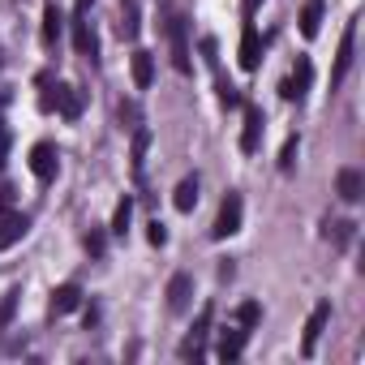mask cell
I'll use <instances>...</instances> for the list:
<instances>
[{
  "mask_svg": "<svg viewBox=\"0 0 365 365\" xmlns=\"http://www.w3.org/2000/svg\"><path fill=\"white\" fill-rule=\"evenodd\" d=\"M309 78H314V69H309V61L301 56V61H297V69H292V78L279 86V95H284V99H301V95H305V86H309Z\"/></svg>",
  "mask_w": 365,
  "mask_h": 365,
  "instance_id": "obj_11",
  "label": "cell"
},
{
  "mask_svg": "<svg viewBox=\"0 0 365 365\" xmlns=\"http://www.w3.org/2000/svg\"><path fill=\"white\" fill-rule=\"evenodd\" d=\"M258 5H262V0H245V18H254V14H258Z\"/></svg>",
  "mask_w": 365,
  "mask_h": 365,
  "instance_id": "obj_29",
  "label": "cell"
},
{
  "mask_svg": "<svg viewBox=\"0 0 365 365\" xmlns=\"http://www.w3.org/2000/svg\"><path fill=\"white\" fill-rule=\"evenodd\" d=\"M220 99H224L228 108H237V103H241V91H237L232 82H220Z\"/></svg>",
  "mask_w": 365,
  "mask_h": 365,
  "instance_id": "obj_26",
  "label": "cell"
},
{
  "mask_svg": "<svg viewBox=\"0 0 365 365\" xmlns=\"http://www.w3.org/2000/svg\"><path fill=\"white\" fill-rule=\"evenodd\" d=\"M78 305H82V288L78 284H61L52 292V314H73Z\"/></svg>",
  "mask_w": 365,
  "mask_h": 365,
  "instance_id": "obj_13",
  "label": "cell"
},
{
  "mask_svg": "<svg viewBox=\"0 0 365 365\" xmlns=\"http://www.w3.org/2000/svg\"><path fill=\"white\" fill-rule=\"evenodd\" d=\"M26 215H18V211H0V250H9L14 241H22L26 237Z\"/></svg>",
  "mask_w": 365,
  "mask_h": 365,
  "instance_id": "obj_7",
  "label": "cell"
},
{
  "mask_svg": "<svg viewBox=\"0 0 365 365\" xmlns=\"http://www.w3.org/2000/svg\"><path fill=\"white\" fill-rule=\"evenodd\" d=\"M327 322H331V305L322 301V305H314V314H309V322H305V339H301V352H305V356L314 352V344H318V335L327 331Z\"/></svg>",
  "mask_w": 365,
  "mask_h": 365,
  "instance_id": "obj_6",
  "label": "cell"
},
{
  "mask_svg": "<svg viewBox=\"0 0 365 365\" xmlns=\"http://www.w3.org/2000/svg\"><path fill=\"white\" fill-rule=\"evenodd\" d=\"M241 194H228L224 198V207H220V220H215V228H211V237L215 241H228V237H237L241 232Z\"/></svg>",
  "mask_w": 365,
  "mask_h": 365,
  "instance_id": "obj_2",
  "label": "cell"
},
{
  "mask_svg": "<svg viewBox=\"0 0 365 365\" xmlns=\"http://www.w3.org/2000/svg\"><path fill=\"white\" fill-rule=\"evenodd\" d=\"M52 103L61 108L65 120H78V116H82V95H78L73 86H56V99H52Z\"/></svg>",
  "mask_w": 365,
  "mask_h": 365,
  "instance_id": "obj_16",
  "label": "cell"
},
{
  "mask_svg": "<svg viewBox=\"0 0 365 365\" xmlns=\"http://www.w3.org/2000/svg\"><path fill=\"white\" fill-rule=\"evenodd\" d=\"M211 318H215V309L202 305V314H198V322H194V335L180 344V356H185V361H190V356H194V361L202 356V339H207V331H211Z\"/></svg>",
  "mask_w": 365,
  "mask_h": 365,
  "instance_id": "obj_4",
  "label": "cell"
},
{
  "mask_svg": "<svg viewBox=\"0 0 365 365\" xmlns=\"http://www.w3.org/2000/svg\"><path fill=\"white\" fill-rule=\"evenodd\" d=\"M5 150H9V138H5V129H0V163H5Z\"/></svg>",
  "mask_w": 365,
  "mask_h": 365,
  "instance_id": "obj_30",
  "label": "cell"
},
{
  "mask_svg": "<svg viewBox=\"0 0 365 365\" xmlns=\"http://www.w3.org/2000/svg\"><path fill=\"white\" fill-rule=\"evenodd\" d=\"M352 52H356V18L344 26V35H339V52H335V69H331V86H339L344 78H348V69H352Z\"/></svg>",
  "mask_w": 365,
  "mask_h": 365,
  "instance_id": "obj_3",
  "label": "cell"
},
{
  "mask_svg": "<svg viewBox=\"0 0 365 365\" xmlns=\"http://www.w3.org/2000/svg\"><path fill=\"white\" fill-rule=\"evenodd\" d=\"M168 43H172V65H176V73H190L194 69V61H190V35H185V18L180 14H168Z\"/></svg>",
  "mask_w": 365,
  "mask_h": 365,
  "instance_id": "obj_1",
  "label": "cell"
},
{
  "mask_svg": "<svg viewBox=\"0 0 365 365\" xmlns=\"http://www.w3.org/2000/svg\"><path fill=\"white\" fill-rule=\"evenodd\" d=\"M56 39H61V14H56V5H48L43 9V43L52 48Z\"/></svg>",
  "mask_w": 365,
  "mask_h": 365,
  "instance_id": "obj_20",
  "label": "cell"
},
{
  "mask_svg": "<svg viewBox=\"0 0 365 365\" xmlns=\"http://www.w3.org/2000/svg\"><path fill=\"white\" fill-rule=\"evenodd\" d=\"M297 150H301V146H297V138H288V142H284V155H279V168H284V172H292V163H297Z\"/></svg>",
  "mask_w": 365,
  "mask_h": 365,
  "instance_id": "obj_25",
  "label": "cell"
},
{
  "mask_svg": "<svg viewBox=\"0 0 365 365\" xmlns=\"http://www.w3.org/2000/svg\"><path fill=\"white\" fill-rule=\"evenodd\" d=\"M190 301H194V279L190 275H172V284H168V309L172 314H185Z\"/></svg>",
  "mask_w": 365,
  "mask_h": 365,
  "instance_id": "obj_5",
  "label": "cell"
},
{
  "mask_svg": "<svg viewBox=\"0 0 365 365\" xmlns=\"http://www.w3.org/2000/svg\"><path fill=\"white\" fill-rule=\"evenodd\" d=\"M245 335H250L245 327L224 331V335H220V348H215V352H220V361H237V356H241V348H245Z\"/></svg>",
  "mask_w": 365,
  "mask_h": 365,
  "instance_id": "obj_14",
  "label": "cell"
},
{
  "mask_svg": "<svg viewBox=\"0 0 365 365\" xmlns=\"http://www.w3.org/2000/svg\"><path fill=\"white\" fill-rule=\"evenodd\" d=\"M258 318H262V305H258V301H245V305L237 309V327H245V331H250Z\"/></svg>",
  "mask_w": 365,
  "mask_h": 365,
  "instance_id": "obj_22",
  "label": "cell"
},
{
  "mask_svg": "<svg viewBox=\"0 0 365 365\" xmlns=\"http://www.w3.org/2000/svg\"><path fill=\"white\" fill-rule=\"evenodd\" d=\"M129 220H133V202L125 198V202L116 207V215H112V232H116V237H125V228H129Z\"/></svg>",
  "mask_w": 365,
  "mask_h": 365,
  "instance_id": "obj_21",
  "label": "cell"
},
{
  "mask_svg": "<svg viewBox=\"0 0 365 365\" xmlns=\"http://www.w3.org/2000/svg\"><path fill=\"white\" fill-rule=\"evenodd\" d=\"M318 22H322V5H318V0H309L305 14H301V35L314 39V35H318Z\"/></svg>",
  "mask_w": 365,
  "mask_h": 365,
  "instance_id": "obj_19",
  "label": "cell"
},
{
  "mask_svg": "<svg viewBox=\"0 0 365 365\" xmlns=\"http://www.w3.org/2000/svg\"><path fill=\"white\" fill-rule=\"evenodd\" d=\"M352 228H356V224H348V220H335V224L327 228V237H331L335 245H348V241H352Z\"/></svg>",
  "mask_w": 365,
  "mask_h": 365,
  "instance_id": "obj_23",
  "label": "cell"
},
{
  "mask_svg": "<svg viewBox=\"0 0 365 365\" xmlns=\"http://www.w3.org/2000/svg\"><path fill=\"white\" fill-rule=\"evenodd\" d=\"M150 78H155V61H150V52H133V82H138V91H146Z\"/></svg>",
  "mask_w": 365,
  "mask_h": 365,
  "instance_id": "obj_18",
  "label": "cell"
},
{
  "mask_svg": "<svg viewBox=\"0 0 365 365\" xmlns=\"http://www.w3.org/2000/svg\"><path fill=\"white\" fill-rule=\"evenodd\" d=\"M73 43H78V52H82V56H95V52H99V39H95V31L86 26V18H82V14H73Z\"/></svg>",
  "mask_w": 365,
  "mask_h": 365,
  "instance_id": "obj_15",
  "label": "cell"
},
{
  "mask_svg": "<svg viewBox=\"0 0 365 365\" xmlns=\"http://www.w3.org/2000/svg\"><path fill=\"white\" fill-rule=\"evenodd\" d=\"M31 172H35L39 180H52V176H56V146H52V142H39V146L31 150Z\"/></svg>",
  "mask_w": 365,
  "mask_h": 365,
  "instance_id": "obj_9",
  "label": "cell"
},
{
  "mask_svg": "<svg viewBox=\"0 0 365 365\" xmlns=\"http://www.w3.org/2000/svg\"><path fill=\"white\" fill-rule=\"evenodd\" d=\"M335 190H339V198H344V202H361L365 180H361V172H356V168H344V172H339V180H335Z\"/></svg>",
  "mask_w": 365,
  "mask_h": 365,
  "instance_id": "obj_12",
  "label": "cell"
},
{
  "mask_svg": "<svg viewBox=\"0 0 365 365\" xmlns=\"http://www.w3.org/2000/svg\"><path fill=\"white\" fill-rule=\"evenodd\" d=\"M163 241H168V232H163V224L155 220V224H150V245H163Z\"/></svg>",
  "mask_w": 365,
  "mask_h": 365,
  "instance_id": "obj_27",
  "label": "cell"
},
{
  "mask_svg": "<svg viewBox=\"0 0 365 365\" xmlns=\"http://www.w3.org/2000/svg\"><path fill=\"white\" fill-rule=\"evenodd\" d=\"M258 142H262V108H245V129H241V150L245 155H254L258 150Z\"/></svg>",
  "mask_w": 365,
  "mask_h": 365,
  "instance_id": "obj_8",
  "label": "cell"
},
{
  "mask_svg": "<svg viewBox=\"0 0 365 365\" xmlns=\"http://www.w3.org/2000/svg\"><path fill=\"white\" fill-rule=\"evenodd\" d=\"M86 250H91V254H103V237H99V232H91V237H86Z\"/></svg>",
  "mask_w": 365,
  "mask_h": 365,
  "instance_id": "obj_28",
  "label": "cell"
},
{
  "mask_svg": "<svg viewBox=\"0 0 365 365\" xmlns=\"http://www.w3.org/2000/svg\"><path fill=\"white\" fill-rule=\"evenodd\" d=\"M258 61H262V39H258L254 22H245V31H241V69H258Z\"/></svg>",
  "mask_w": 365,
  "mask_h": 365,
  "instance_id": "obj_10",
  "label": "cell"
},
{
  "mask_svg": "<svg viewBox=\"0 0 365 365\" xmlns=\"http://www.w3.org/2000/svg\"><path fill=\"white\" fill-rule=\"evenodd\" d=\"M172 207H176V211H194V207H198V176H185V180H180L176 194H172Z\"/></svg>",
  "mask_w": 365,
  "mask_h": 365,
  "instance_id": "obj_17",
  "label": "cell"
},
{
  "mask_svg": "<svg viewBox=\"0 0 365 365\" xmlns=\"http://www.w3.org/2000/svg\"><path fill=\"white\" fill-rule=\"evenodd\" d=\"M14 309H18V292H9L5 301H0V331H5L14 322Z\"/></svg>",
  "mask_w": 365,
  "mask_h": 365,
  "instance_id": "obj_24",
  "label": "cell"
}]
</instances>
